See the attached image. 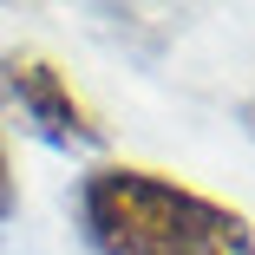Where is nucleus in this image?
Returning <instances> with one entry per match:
<instances>
[{
  "label": "nucleus",
  "mask_w": 255,
  "mask_h": 255,
  "mask_svg": "<svg viewBox=\"0 0 255 255\" xmlns=\"http://www.w3.org/2000/svg\"><path fill=\"white\" fill-rule=\"evenodd\" d=\"M92 255H255V223L144 164H92L72 190Z\"/></svg>",
  "instance_id": "1"
},
{
  "label": "nucleus",
  "mask_w": 255,
  "mask_h": 255,
  "mask_svg": "<svg viewBox=\"0 0 255 255\" xmlns=\"http://www.w3.org/2000/svg\"><path fill=\"white\" fill-rule=\"evenodd\" d=\"M0 98L20 112V125L33 137L59 144V150H98L105 144L98 112L72 92V79L46 53H33V46H7V53H0Z\"/></svg>",
  "instance_id": "2"
},
{
  "label": "nucleus",
  "mask_w": 255,
  "mask_h": 255,
  "mask_svg": "<svg viewBox=\"0 0 255 255\" xmlns=\"http://www.w3.org/2000/svg\"><path fill=\"white\" fill-rule=\"evenodd\" d=\"M20 210V183H13V157H7V137H0V223Z\"/></svg>",
  "instance_id": "3"
},
{
  "label": "nucleus",
  "mask_w": 255,
  "mask_h": 255,
  "mask_svg": "<svg viewBox=\"0 0 255 255\" xmlns=\"http://www.w3.org/2000/svg\"><path fill=\"white\" fill-rule=\"evenodd\" d=\"M242 125H249V137H255V92L242 98Z\"/></svg>",
  "instance_id": "4"
}]
</instances>
